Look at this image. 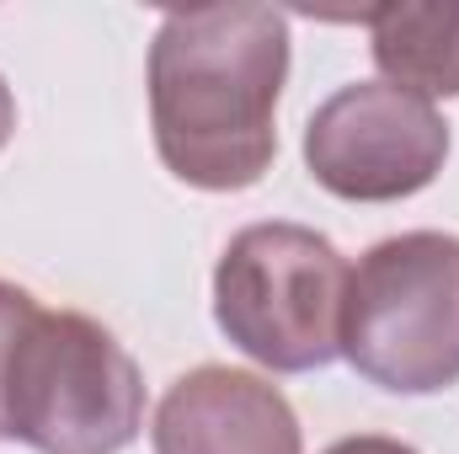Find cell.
<instances>
[{
  "label": "cell",
  "instance_id": "cell-1",
  "mask_svg": "<svg viewBox=\"0 0 459 454\" xmlns=\"http://www.w3.org/2000/svg\"><path fill=\"white\" fill-rule=\"evenodd\" d=\"M289 16L230 0L166 11L150 43V128L166 171L204 193L256 188L278 155Z\"/></svg>",
  "mask_w": 459,
  "mask_h": 454
},
{
  "label": "cell",
  "instance_id": "cell-2",
  "mask_svg": "<svg viewBox=\"0 0 459 454\" xmlns=\"http://www.w3.org/2000/svg\"><path fill=\"white\" fill-rule=\"evenodd\" d=\"M342 358L390 396L459 385V235L406 230L358 257L342 300Z\"/></svg>",
  "mask_w": 459,
  "mask_h": 454
},
{
  "label": "cell",
  "instance_id": "cell-3",
  "mask_svg": "<svg viewBox=\"0 0 459 454\" xmlns=\"http://www.w3.org/2000/svg\"><path fill=\"white\" fill-rule=\"evenodd\" d=\"M139 428L144 380L123 342L81 310L38 305L5 374V439L38 454H123Z\"/></svg>",
  "mask_w": 459,
  "mask_h": 454
},
{
  "label": "cell",
  "instance_id": "cell-4",
  "mask_svg": "<svg viewBox=\"0 0 459 454\" xmlns=\"http://www.w3.org/2000/svg\"><path fill=\"white\" fill-rule=\"evenodd\" d=\"M342 251L310 225H246L214 267V321L273 374H310L342 353Z\"/></svg>",
  "mask_w": 459,
  "mask_h": 454
},
{
  "label": "cell",
  "instance_id": "cell-5",
  "mask_svg": "<svg viewBox=\"0 0 459 454\" xmlns=\"http://www.w3.org/2000/svg\"><path fill=\"white\" fill-rule=\"evenodd\" d=\"M444 161H449L444 113L390 81H352L305 123L310 177L347 204L411 198L433 188Z\"/></svg>",
  "mask_w": 459,
  "mask_h": 454
},
{
  "label": "cell",
  "instance_id": "cell-6",
  "mask_svg": "<svg viewBox=\"0 0 459 454\" xmlns=\"http://www.w3.org/2000/svg\"><path fill=\"white\" fill-rule=\"evenodd\" d=\"M150 444L155 454H305V433L273 380L204 363L160 396Z\"/></svg>",
  "mask_w": 459,
  "mask_h": 454
},
{
  "label": "cell",
  "instance_id": "cell-7",
  "mask_svg": "<svg viewBox=\"0 0 459 454\" xmlns=\"http://www.w3.org/2000/svg\"><path fill=\"white\" fill-rule=\"evenodd\" d=\"M363 27L390 86L422 102L459 97V0H390L363 11Z\"/></svg>",
  "mask_w": 459,
  "mask_h": 454
},
{
  "label": "cell",
  "instance_id": "cell-8",
  "mask_svg": "<svg viewBox=\"0 0 459 454\" xmlns=\"http://www.w3.org/2000/svg\"><path fill=\"white\" fill-rule=\"evenodd\" d=\"M38 316V300L16 284L0 278V439H5V374H11V353H16V337L22 327Z\"/></svg>",
  "mask_w": 459,
  "mask_h": 454
},
{
  "label": "cell",
  "instance_id": "cell-9",
  "mask_svg": "<svg viewBox=\"0 0 459 454\" xmlns=\"http://www.w3.org/2000/svg\"><path fill=\"white\" fill-rule=\"evenodd\" d=\"M326 454H417V450H411V444H401V439H385V433H358V439L332 444Z\"/></svg>",
  "mask_w": 459,
  "mask_h": 454
},
{
  "label": "cell",
  "instance_id": "cell-10",
  "mask_svg": "<svg viewBox=\"0 0 459 454\" xmlns=\"http://www.w3.org/2000/svg\"><path fill=\"white\" fill-rule=\"evenodd\" d=\"M11 134H16V97H11V86L0 81V150L11 144Z\"/></svg>",
  "mask_w": 459,
  "mask_h": 454
}]
</instances>
